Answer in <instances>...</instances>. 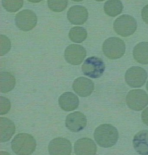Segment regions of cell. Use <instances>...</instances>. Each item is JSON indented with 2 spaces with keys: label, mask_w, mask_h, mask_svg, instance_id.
<instances>
[{
  "label": "cell",
  "mask_w": 148,
  "mask_h": 155,
  "mask_svg": "<svg viewBox=\"0 0 148 155\" xmlns=\"http://www.w3.org/2000/svg\"><path fill=\"white\" fill-rule=\"evenodd\" d=\"M97 146L94 141L89 138H82L78 140L74 145V150L77 155L96 154Z\"/></svg>",
  "instance_id": "cell-14"
},
{
  "label": "cell",
  "mask_w": 148,
  "mask_h": 155,
  "mask_svg": "<svg viewBox=\"0 0 148 155\" xmlns=\"http://www.w3.org/2000/svg\"><path fill=\"white\" fill-rule=\"evenodd\" d=\"M126 103L132 110L141 111L148 105V95L143 90H132L126 96Z\"/></svg>",
  "instance_id": "cell-6"
},
{
  "label": "cell",
  "mask_w": 148,
  "mask_h": 155,
  "mask_svg": "<svg viewBox=\"0 0 148 155\" xmlns=\"http://www.w3.org/2000/svg\"><path fill=\"white\" fill-rule=\"evenodd\" d=\"M1 111L0 114H7L10 110L11 104L10 100L6 97L1 96Z\"/></svg>",
  "instance_id": "cell-25"
},
{
  "label": "cell",
  "mask_w": 148,
  "mask_h": 155,
  "mask_svg": "<svg viewBox=\"0 0 148 155\" xmlns=\"http://www.w3.org/2000/svg\"><path fill=\"white\" fill-rule=\"evenodd\" d=\"M2 5L6 11L10 12H16L23 7V0H4Z\"/></svg>",
  "instance_id": "cell-22"
},
{
  "label": "cell",
  "mask_w": 148,
  "mask_h": 155,
  "mask_svg": "<svg viewBox=\"0 0 148 155\" xmlns=\"http://www.w3.org/2000/svg\"><path fill=\"white\" fill-rule=\"evenodd\" d=\"M15 124L12 120L5 117L0 118V140L1 142L8 141L15 134Z\"/></svg>",
  "instance_id": "cell-17"
},
{
  "label": "cell",
  "mask_w": 148,
  "mask_h": 155,
  "mask_svg": "<svg viewBox=\"0 0 148 155\" xmlns=\"http://www.w3.org/2000/svg\"><path fill=\"white\" fill-rule=\"evenodd\" d=\"M86 48L82 45L71 44L65 51L66 61L73 65H78L82 62L86 56Z\"/></svg>",
  "instance_id": "cell-9"
},
{
  "label": "cell",
  "mask_w": 148,
  "mask_h": 155,
  "mask_svg": "<svg viewBox=\"0 0 148 155\" xmlns=\"http://www.w3.org/2000/svg\"><path fill=\"white\" fill-rule=\"evenodd\" d=\"M16 80L15 77L8 72H2L0 74V90L4 94L12 91L15 88Z\"/></svg>",
  "instance_id": "cell-19"
},
{
  "label": "cell",
  "mask_w": 148,
  "mask_h": 155,
  "mask_svg": "<svg viewBox=\"0 0 148 155\" xmlns=\"http://www.w3.org/2000/svg\"><path fill=\"white\" fill-rule=\"evenodd\" d=\"M59 103L64 111H71L78 108L79 100L76 95L72 92H65L59 97Z\"/></svg>",
  "instance_id": "cell-15"
},
{
  "label": "cell",
  "mask_w": 148,
  "mask_h": 155,
  "mask_svg": "<svg viewBox=\"0 0 148 155\" xmlns=\"http://www.w3.org/2000/svg\"><path fill=\"white\" fill-rule=\"evenodd\" d=\"M94 138L99 146L104 148L111 147L118 140V131L115 127L111 124H101L95 129Z\"/></svg>",
  "instance_id": "cell-1"
},
{
  "label": "cell",
  "mask_w": 148,
  "mask_h": 155,
  "mask_svg": "<svg viewBox=\"0 0 148 155\" xmlns=\"http://www.w3.org/2000/svg\"><path fill=\"white\" fill-rule=\"evenodd\" d=\"M141 15L143 21L146 24H148V5L145 6L142 9Z\"/></svg>",
  "instance_id": "cell-26"
},
{
  "label": "cell",
  "mask_w": 148,
  "mask_h": 155,
  "mask_svg": "<svg viewBox=\"0 0 148 155\" xmlns=\"http://www.w3.org/2000/svg\"><path fill=\"white\" fill-rule=\"evenodd\" d=\"M142 120L145 124L148 126V107L143 111L142 113Z\"/></svg>",
  "instance_id": "cell-27"
},
{
  "label": "cell",
  "mask_w": 148,
  "mask_h": 155,
  "mask_svg": "<svg viewBox=\"0 0 148 155\" xmlns=\"http://www.w3.org/2000/svg\"><path fill=\"white\" fill-rule=\"evenodd\" d=\"M68 4V1L66 0L48 1V6L49 8L52 11L55 12H61L64 11L67 7Z\"/></svg>",
  "instance_id": "cell-23"
},
{
  "label": "cell",
  "mask_w": 148,
  "mask_h": 155,
  "mask_svg": "<svg viewBox=\"0 0 148 155\" xmlns=\"http://www.w3.org/2000/svg\"><path fill=\"white\" fill-rule=\"evenodd\" d=\"M48 150L50 155H70L72 153V144L65 138H56L49 143Z\"/></svg>",
  "instance_id": "cell-10"
},
{
  "label": "cell",
  "mask_w": 148,
  "mask_h": 155,
  "mask_svg": "<svg viewBox=\"0 0 148 155\" xmlns=\"http://www.w3.org/2000/svg\"><path fill=\"white\" fill-rule=\"evenodd\" d=\"M137 24L132 16L123 15L116 18L113 23V29L117 34L123 37L133 34L136 30Z\"/></svg>",
  "instance_id": "cell-4"
},
{
  "label": "cell",
  "mask_w": 148,
  "mask_h": 155,
  "mask_svg": "<svg viewBox=\"0 0 148 155\" xmlns=\"http://www.w3.org/2000/svg\"><path fill=\"white\" fill-rule=\"evenodd\" d=\"M72 88L80 97H87L90 96L94 91L95 84L90 79L80 77L74 81Z\"/></svg>",
  "instance_id": "cell-12"
},
{
  "label": "cell",
  "mask_w": 148,
  "mask_h": 155,
  "mask_svg": "<svg viewBox=\"0 0 148 155\" xmlns=\"http://www.w3.org/2000/svg\"><path fill=\"white\" fill-rule=\"evenodd\" d=\"M146 89H147V91H148V81H147V84H146Z\"/></svg>",
  "instance_id": "cell-28"
},
{
  "label": "cell",
  "mask_w": 148,
  "mask_h": 155,
  "mask_svg": "<svg viewBox=\"0 0 148 155\" xmlns=\"http://www.w3.org/2000/svg\"><path fill=\"white\" fill-rule=\"evenodd\" d=\"M123 6L120 1H107L104 4L105 14L110 17H115L121 14Z\"/></svg>",
  "instance_id": "cell-20"
},
{
  "label": "cell",
  "mask_w": 148,
  "mask_h": 155,
  "mask_svg": "<svg viewBox=\"0 0 148 155\" xmlns=\"http://www.w3.org/2000/svg\"><path fill=\"white\" fill-rule=\"evenodd\" d=\"M89 16L88 10L84 6L75 5L71 7L67 12V18L73 25H82Z\"/></svg>",
  "instance_id": "cell-13"
},
{
  "label": "cell",
  "mask_w": 148,
  "mask_h": 155,
  "mask_svg": "<svg viewBox=\"0 0 148 155\" xmlns=\"http://www.w3.org/2000/svg\"><path fill=\"white\" fill-rule=\"evenodd\" d=\"M15 21L16 26L19 29L24 31H29L36 26L37 18L32 10H24L17 14Z\"/></svg>",
  "instance_id": "cell-8"
},
{
  "label": "cell",
  "mask_w": 148,
  "mask_h": 155,
  "mask_svg": "<svg viewBox=\"0 0 148 155\" xmlns=\"http://www.w3.org/2000/svg\"><path fill=\"white\" fill-rule=\"evenodd\" d=\"M134 148L139 154L148 155V130H141L133 138Z\"/></svg>",
  "instance_id": "cell-16"
},
{
  "label": "cell",
  "mask_w": 148,
  "mask_h": 155,
  "mask_svg": "<svg viewBox=\"0 0 148 155\" xmlns=\"http://www.w3.org/2000/svg\"><path fill=\"white\" fill-rule=\"evenodd\" d=\"M134 58L139 63L148 64V42H141L136 45L133 50Z\"/></svg>",
  "instance_id": "cell-18"
},
{
  "label": "cell",
  "mask_w": 148,
  "mask_h": 155,
  "mask_svg": "<svg viewBox=\"0 0 148 155\" xmlns=\"http://www.w3.org/2000/svg\"><path fill=\"white\" fill-rule=\"evenodd\" d=\"M105 69V65L103 61L95 56L86 59L82 66L83 74L92 78H98L102 76Z\"/></svg>",
  "instance_id": "cell-5"
},
{
  "label": "cell",
  "mask_w": 148,
  "mask_h": 155,
  "mask_svg": "<svg viewBox=\"0 0 148 155\" xmlns=\"http://www.w3.org/2000/svg\"><path fill=\"white\" fill-rule=\"evenodd\" d=\"M147 77V73L144 69L133 66L126 71L125 78L127 84L131 87L139 88L145 84Z\"/></svg>",
  "instance_id": "cell-7"
},
{
  "label": "cell",
  "mask_w": 148,
  "mask_h": 155,
  "mask_svg": "<svg viewBox=\"0 0 148 155\" xmlns=\"http://www.w3.org/2000/svg\"><path fill=\"white\" fill-rule=\"evenodd\" d=\"M104 54L110 59L120 58L125 52V43L121 38L112 37L107 38L103 44Z\"/></svg>",
  "instance_id": "cell-3"
},
{
  "label": "cell",
  "mask_w": 148,
  "mask_h": 155,
  "mask_svg": "<svg viewBox=\"0 0 148 155\" xmlns=\"http://www.w3.org/2000/svg\"><path fill=\"white\" fill-rule=\"evenodd\" d=\"M36 147L35 138L27 133L16 135L12 142V150L16 155H31L36 150Z\"/></svg>",
  "instance_id": "cell-2"
},
{
  "label": "cell",
  "mask_w": 148,
  "mask_h": 155,
  "mask_svg": "<svg viewBox=\"0 0 148 155\" xmlns=\"http://www.w3.org/2000/svg\"><path fill=\"white\" fill-rule=\"evenodd\" d=\"M87 35L88 33L86 29L80 26H75L72 28L69 34L70 39L76 43H81L85 41Z\"/></svg>",
  "instance_id": "cell-21"
},
{
  "label": "cell",
  "mask_w": 148,
  "mask_h": 155,
  "mask_svg": "<svg viewBox=\"0 0 148 155\" xmlns=\"http://www.w3.org/2000/svg\"><path fill=\"white\" fill-rule=\"evenodd\" d=\"M1 52L0 55H5L6 54L9 52L11 48V42L9 39L5 35H1Z\"/></svg>",
  "instance_id": "cell-24"
},
{
  "label": "cell",
  "mask_w": 148,
  "mask_h": 155,
  "mask_svg": "<svg viewBox=\"0 0 148 155\" xmlns=\"http://www.w3.org/2000/svg\"><path fill=\"white\" fill-rule=\"evenodd\" d=\"M87 123L86 115L80 111L70 113L66 118V127L69 130L73 132H78L82 130L87 125Z\"/></svg>",
  "instance_id": "cell-11"
}]
</instances>
